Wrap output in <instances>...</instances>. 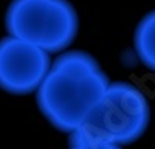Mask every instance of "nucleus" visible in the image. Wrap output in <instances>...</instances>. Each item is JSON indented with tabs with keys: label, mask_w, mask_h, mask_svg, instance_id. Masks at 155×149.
Returning <instances> with one entry per match:
<instances>
[{
	"label": "nucleus",
	"mask_w": 155,
	"mask_h": 149,
	"mask_svg": "<svg viewBox=\"0 0 155 149\" xmlns=\"http://www.w3.org/2000/svg\"><path fill=\"white\" fill-rule=\"evenodd\" d=\"M50 53L19 37L0 41V89L12 95L36 92L50 68Z\"/></svg>",
	"instance_id": "obj_4"
},
{
	"label": "nucleus",
	"mask_w": 155,
	"mask_h": 149,
	"mask_svg": "<svg viewBox=\"0 0 155 149\" xmlns=\"http://www.w3.org/2000/svg\"><path fill=\"white\" fill-rule=\"evenodd\" d=\"M109 85L107 74L93 56L68 51L56 58L37 87L42 115L62 132L71 134Z\"/></svg>",
	"instance_id": "obj_1"
},
{
	"label": "nucleus",
	"mask_w": 155,
	"mask_h": 149,
	"mask_svg": "<svg viewBox=\"0 0 155 149\" xmlns=\"http://www.w3.org/2000/svg\"><path fill=\"white\" fill-rule=\"evenodd\" d=\"M70 149H121V146L102 141L98 138H92V137H85L78 132H71Z\"/></svg>",
	"instance_id": "obj_6"
},
{
	"label": "nucleus",
	"mask_w": 155,
	"mask_h": 149,
	"mask_svg": "<svg viewBox=\"0 0 155 149\" xmlns=\"http://www.w3.org/2000/svg\"><path fill=\"white\" fill-rule=\"evenodd\" d=\"M135 51L149 70L155 71V11L146 14L135 30Z\"/></svg>",
	"instance_id": "obj_5"
},
{
	"label": "nucleus",
	"mask_w": 155,
	"mask_h": 149,
	"mask_svg": "<svg viewBox=\"0 0 155 149\" xmlns=\"http://www.w3.org/2000/svg\"><path fill=\"white\" fill-rule=\"evenodd\" d=\"M150 118L147 98L127 82L109 84L73 132L107 143L129 144L144 134Z\"/></svg>",
	"instance_id": "obj_2"
},
{
	"label": "nucleus",
	"mask_w": 155,
	"mask_h": 149,
	"mask_svg": "<svg viewBox=\"0 0 155 149\" xmlns=\"http://www.w3.org/2000/svg\"><path fill=\"white\" fill-rule=\"evenodd\" d=\"M5 25L9 36L59 53L74 41L79 20L68 0H12Z\"/></svg>",
	"instance_id": "obj_3"
}]
</instances>
